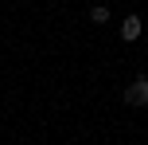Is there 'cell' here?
<instances>
[{
	"mask_svg": "<svg viewBox=\"0 0 148 145\" xmlns=\"http://www.w3.org/2000/svg\"><path fill=\"white\" fill-rule=\"evenodd\" d=\"M125 106H148V75H136L125 86Z\"/></svg>",
	"mask_w": 148,
	"mask_h": 145,
	"instance_id": "6da1fadb",
	"label": "cell"
},
{
	"mask_svg": "<svg viewBox=\"0 0 148 145\" xmlns=\"http://www.w3.org/2000/svg\"><path fill=\"white\" fill-rule=\"evenodd\" d=\"M140 31H144L140 16H125V20H121V39H125V43H133V39H140Z\"/></svg>",
	"mask_w": 148,
	"mask_h": 145,
	"instance_id": "7a4b0ae2",
	"label": "cell"
},
{
	"mask_svg": "<svg viewBox=\"0 0 148 145\" xmlns=\"http://www.w3.org/2000/svg\"><path fill=\"white\" fill-rule=\"evenodd\" d=\"M109 8H105V4H94V8H90V20H94V24H109Z\"/></svg>",
	"mask_w": 148,
	"mask_h": 145,
	"instance_id": "3957f363",
	"label": "cell"
}]
</instances>
